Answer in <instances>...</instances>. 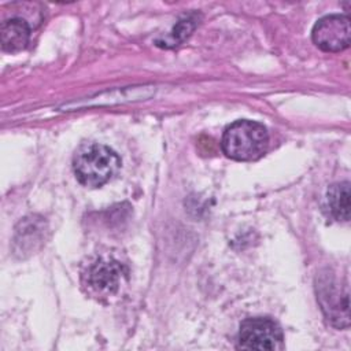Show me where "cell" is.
Listing matches in <instances>:
<instances>
[{
	"instance_id": "obj_1",
	"label": "cell",
	"mask_w": 351,
	"mask_h": 351,
	"mask_svg": "<svg viewBox=\"0 0 351 351\" xmlns=\"http://www.w3.org/2000/svg\"><path fill=\"white\" fill-rule=\"evenodd\" d=\"M121 158L110 147L99 143L81 144L73 156V171L80 184L99 188L119 170Z\"/></svg>"
},
{
	"instance_id": "obj_2",
	"label": "cell",
	"mask_w": 351,
	"mask_h": 351,
	"mask_svg": "<svg viewBox=\"0 0 351 351\" xmlns=\"http://www.w3.org/2000/svg\"><path fill=\"white\" fill-rule=\"evenodd\" d=\"M269 145L266 128L255 121L239 119L230 123L222 134L223 154L239 162H252L265 155Z\"/></svg>"
},
{
	"instance_id": "obj_3",
	"label": "cell",
	"mask_w": 351,
	"mask_h": 351,
	"mask_svg": "<svg viewBox=\"0 0 351 351\" xmlns=\"http://www.w3.org/2000/svg\"><path fill=\"white\" fill-rule=\"evenodd\" d=\"M284 335L280 325L267 317L247 318L241 322L237 347L245 350H280Z\"/></svg>"
},
{
	"instance_id": "obj_4",
	"label": "cell",
	"mask_w": 351,
	"mask_h": 351,
	"mask_svg": "<svg viewBox=\"0 0 351 351\" xmlns=\"http://www.w3.org/2000/svg\"><path fill=\"white\" fill-rule=\"evenodd\" d=\"M126 270L122 263L112 258H99L84 273V284L97 296L114 295L122 282Z\"/></svg>"
},
{
	"instance_id": "obj_5",
	"label": "cell",
	"mask_w": 351,
	"mask_h": 351,
	"mask_svg": "<svg viewBox=\"0 0 351 351\" xmlns=\"http://www.w3.org/2000/svg\"><path fill=\"white\" fill-rule=\"evenodd\" d=\"M314 44L325 52H340L350 45V19L347 15L332 14L321 18L313 27Z\"/></svg>"
},
{
	"instance_id": "obj_6",
	"label": "cell",
	"mask_w": 351,
	"mask_h": 351,
	"mask_svg": "<svg viewBox=\"0 0 351 351\" xmlns=\"http://www.w3.org/2000/svg\"><path fill=\"white\" fill-rule=\"evenodd\" d=\"M318 300L321 308L336 328H347L350 325V306L347 288H339L337 282L330 277H324L318 281Z\"/></svg>"
},
{
	"instance_id": "obj_7",
	"label": "cell",
	"mask_w": 351,
	"mask_h": 351,
	"mask_svg": "<svg viewBox=\"0 0 351 351\" xmlns=\"http://www.w3.org/2000/svg\"><path fill=\"white\" fill-rule=\"evenodd\" d=\"M30 38V26L22 18H11L0 26V43L5 52H18L26 48Z\"/></svg>"
},
{
	"instance_id": "obj_8",
	"label": "cell",
	"mask_w": 351,
	"mask_h": 351,
	"mask_svg": "<svg viewBox=\"0 0 351 351\" xmlns=\"http://www.w3.org/2000/svg\"><path fill=\"white\" fill-rule=\"evenodd\" d=\"M326 206L329 214L336 221L350 219V182H336L326 192Z\"/></svg>"
},
{
	"instance_id": "obj_9",
	"label": "cell",
	"mask_w": 351,
	"mask_h": 351,
	"mask_svg": "<svg viewBox=\"0 0 351 351\" xmlns=\"http://www.w3.org/2000/svg\"><path fill=\"white\" fill-rule=\"evenodd\" d=\"M195 27H196V19L192 15H188L178 21V23L174 26L173 32L163 41H156V44L159 47H165V48L176 47V45L181 44L182 41H185L191 36V33L195 30Z\"/></svg>"
}]
</instances>
